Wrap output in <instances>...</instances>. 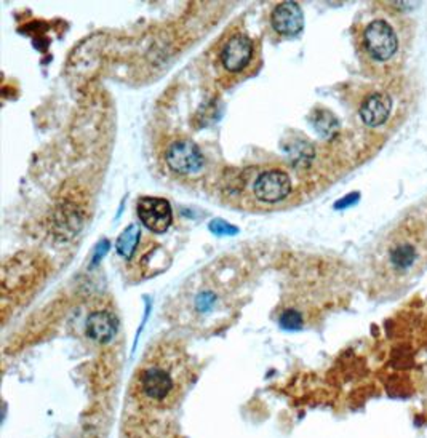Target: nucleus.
<instances>
[{"mask_svg": "<svg viewBox=\"0 0 427 438\" xmlns=\"http://www.w3.org/2000/svg\"><path fill=\"white\" fill-rule=\"evenodd\" d=\"M427 270V232L403 222L384 237L371 258V285L376 295L394 299L416 285Z\"/></svg>", "mask_w": 427, "mask_h": 438, "instance_id": "obj_1", "label": "nucleus"}, {"mask_svg": "<svg viewBox=\"0 0 427 438\" xmlns=\"http://www.w3.org/2000/svg\"><path fill=\"white\" fill-rule=\"evenodd\" d=\"M189 376L178 362L156 359L146 362L133 382L131 398L143 409L170 411L179 403L188 389Z\"/></svg>", "mask_w": 427, "mask_h": 438, "instance_id": "obj_2", "label": "nucleus"}, {"mask_svg": "<svg viewBox=\"0 0 427 438\" xmlns=\"http://www.w3.org/2000/svg\"><path fill=\"white\" fill-rule=\"evenodd\" d=\"M407 35L408 29L400 16H376L362 31V48L373 63L387 67L392 63H400V56L408 45Z\"/></svg>", "mask_w": 427, "mask_h": 438, "instance_id": "obj_3", "label": "nucleus"}, {"mask_svg": "<svg viewBox=\"0 0 427 438\" xmlns=\"http://www.w3.org/2000/svg\"><path fill=\"white\" fill-rule=\"evenodd\" d=\"M165 160H167L170 170L179 175L197 173L205 163V157L199 146L188 140H179L170 144Z\"/></svg>", "mask_w": 427, "mask_h": 438, "instance_id": "obj_4", "label": "nucleus"}, {"mask_svg": "<svg viewBox=\"0 0 427 438\" xmlns=\"http://www.w3.org/2000/svg\"><path fill=\"white\" fill-rule=\"evenodd\" d=\"M136 210L141 222L154 234H163L170 226H172L173 221L172 206H170V204L165 199H159V197H143V199L138 200Z\"/></svg>", "mask_w": 427, "mask_h": 438, "instance_id": "obj_5", "label": "nucleus"}, {"mask_svg": "<svg viewBox=\"0 0 427 438\" xmlns=\"http://www.w3.org/2000/svg\"><path fill=\"white\" fill-rule=\"evenodd\" d=\"M291 192V179L282 170H268L255 183V195L266 204H277Z\"/></svg>", "mask_w": 427, "mask_h": 438, "instance_id": "obj_6", "label": "nucleus"}, {"mask_svg": "<svg viewBox=\"0 0 427 438\" xmlns=\"http://www.w3.org/2000/svg\"><path fill=\"white\" fill-rule=\"evenodd\" d=\"M253 56V42L247 35L237 34L224 45L221 51L223 66L231 72H239L248 66Z\"/></svg>", "mask_w": 427, "mask_h": 438, "instance_id": "obj_7", "label": "nucleus"}, {"mask_svg": "<svg viewBox=\"0 0 427 438\" xmlns=\"http://www.w3.org/2000/svg\"><path fill=\"white\" fill-rule=\"evenodd\" d=\"M272 28L279 34L296 35L304 28V15L296 2H284L277 5L271 16Z\"/></svg>", "mask_w": 427, "mask_h": 438, "instance_id": "obj_8", "label": "nucleus"}, {"mask_svg": "<svg viewBox=\"0 0 427 438\" xmlns=\"http://www.w3.org/2000/svg\"><path fill=\"white\" fill-rule=\"evenodd\" d=\"M392 109V99L387 93H373L362 103L360 117L368 127H380L386 124Z\"/></svg>", "mask_w": 427, "mask_h": 438, "instance_id": "obj_9", "label": "nucleus"}, {"mask_svg": "<svg viewBox=\"0 0 427 438\" xmlns=\"http://www.w3.org/2000/svg\"><path fill=\"white\" fill-rule=\"evenodd\" d=\"M117 333V320L108 311L93 312L87 318V334L98 343H109Z\"/></svg>", "mask_w": 427, "mask_h": 438, "instance_id": "obj_10", "label": "nucleus"}, {"mask_svg": "<svg viewBox=\"0 0 427 438\" xmlns=\"http://www.w3.org/2000/svg\"><path fill=\"white\" fill-rule=\"evenodd\" d=\"M223 301L224 298H221L215 288H202L192 298V311L195 315H200V317H208V315H211L220 309Z\"/></svg>", "mask_w": 427, "mask_h": 438, "instance_id": "obj_11", "label": "nucleus"}, {"mask_svg": "<svg viewBox=\"0 0 427 438\" xmlns=\"http://www.w3.org/2000/svg\"><path fill=\"white\" fill-rule=\"evenodd\" d=\"M140 238H141L140 226H138V224H130V226H128L125 231L120 234V237L117 238V243H115L117 253H119L122 258L130 259L138 248Z\"/></svg>", "mask_w": 427, "mask_h": 438, "instance_id": "obj_12", "label": "nucleus"}, {"mask_svg": "<svg viewBox=\"0 0 427 438\" xmlns=\"http://www.w3.org/2000/svg\"><path fill=\"white\" fill-rule=\"evenodd\" d=\"M280 325L285 330H300L304 325L303 314L296 311V309H287L280 317Z\"/></svg>", "mask_w": 427, "mask_h": 438, "instance_id": "obj_13", "label": "nucleus"}, {"mask_svg": "<svg viewBox=\"0 0 427 438\" xmlns=\"http://www.w3.org/2000/svg\"><path fill=\"white\" fill-rule=\"evenodd\" d=\"M316 128L319 130V133H325V135H330V133H333V125H336V120L335 117L332 114H328V112H322V114L319 115V119H316Z\"/></svg>", "mask_w": 427, "mask_h": 438, "instance_id": "obj_14", "label": "nucleus"}, {"mask_svg": "<svg viewBox=\"0 0 427 438\" xmlns=\"http://www.w3.org/2000/svg\"><path fill=\"white\" fill-rule=\"evenodd\" d=\"M210 231L216 235H234L239 232V229L236 226H231L226 221H223V219H213L210 222Z\"/></svg>", "mask_w": 427, "mask_h": 438, "instance_id": "obj_15", "label": "nucleus"}]
</instances>
